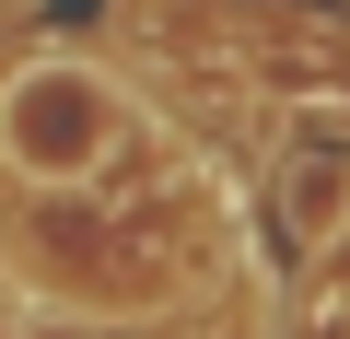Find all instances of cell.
<instances>
[{"label": "cell", "instance_id": "6da1fadb", "mask_svg": "<svg viewBox=\"0 0 350 339\" xmlns=\"http://www.w3.org/2000/svg\"><path fill=\"white\" fill-rule=\"evenodd\" d=\"M140 152H152V129H140L129 82L94 71L82 47H36L0 82V176H24V188H105Z\"/></svg>", "mask_w": 350, "mask_h": 339}, {"label": "cell", "instance_id": "3957f363", "mask_svg": "<svg viewBox=\"0 0 350 339\" xmlns=\"http://www.w3.org/2000/svg\"><path fill=\"white\" fill-rule=\"evenodd\" d=\"M12 339H47V327H12Z\"/></svg>", "mask_w": 350, "mask_h": 339}, {"label": "cell", "instance_id": "7a4b0ae2", "mask_svg": "<svg viewBox=\"0 0 350 339\" xmlns=\"http://www.w3.org/2000/svg\"><path fill=\"white\" fill-rule=\"evenodd\" d=\"M292 339H350V223L315 234V269L292 292Z\"/></svg>", "mask_w": 350, "mask_h": 339}]
</instances>
